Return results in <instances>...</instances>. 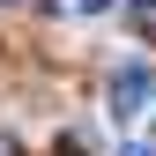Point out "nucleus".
Returning <instances> with one entry per match:
<instances>
[{"label": "nucleus", "mask_w": 156, "mask_h": 156, "mask_svg": "<svg viewBox=\"0 0 156 156\" xmlns=\"http://www.w3.org/2000/svg\"><path fill=\"white\" fill-rule=\"evenodd\" d=\"M126 23L141 30V37H156V0H126Z\"/></svg>", "instance_id": "nucleus-2"}, {"label": "nucleus", "mask_w": 156, "mask_h": 156, "mask_svg": "<svg viewBox=\"0 0 156 156\" xmlns=\"http://www.w3.org/2000/svg\"><path fill=\"white\" fill-rule=\"evenodd\" d=\"M149 156H156V141H149Z\"/></svg>", "instance_id": "nucleus-4"}, {"label": "nucleus", "mask_w": 156, "mask_h": 156, "mask_svg": "<svg viewBox=\"0 0 156 156\" xmlns=\"http://www.w3.org/2000/svg\"><path fill=\"white\" fill-rule=\"evenodd\" d=\"M149 104H156V67L149 60H126L112 74V119H141Z\"/></svg>", "instance_id": "nucleus-1"}, {"label": "nucleus", "mask_w": 156, "mask_h": 156, "mask_svg": "<svg viewBox=\"0 0 156 156\" xmlns=\"http://www.w3.org/2000/svg\"><path fill=\"white\" fill-rule=\"evenodd\" d=\"M74 8H82V15H104V8H112V0H74Z\"/></svg>", "instance_id": "nucleus-3"}]
</instances>
